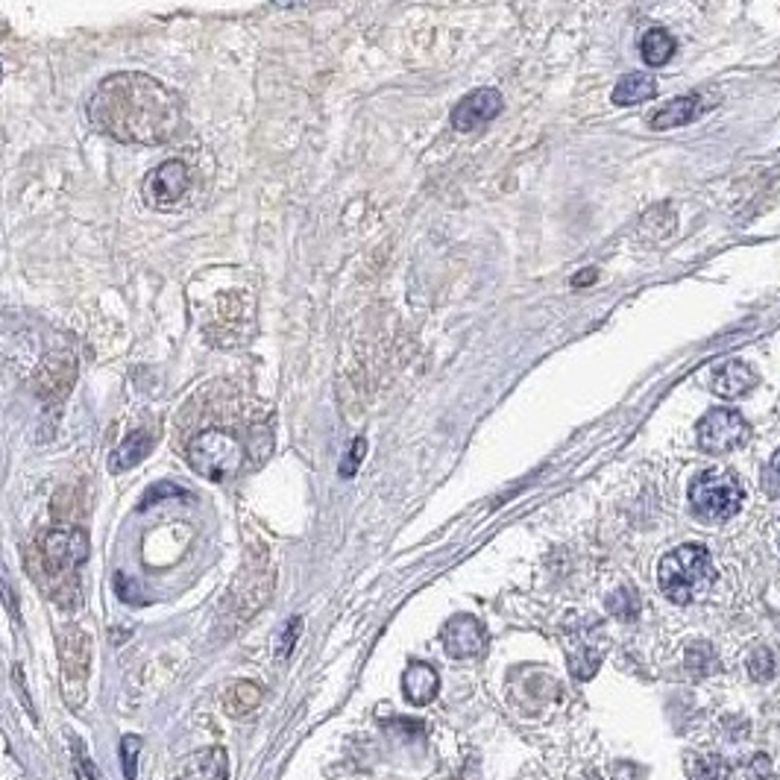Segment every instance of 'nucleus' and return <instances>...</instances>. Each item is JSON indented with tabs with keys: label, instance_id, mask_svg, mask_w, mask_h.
<instances>
[{
	"label": "nucleus",
	"instance_id": "1",
	"mask_svg": "<svg viewBox=\"0 0 780 780\" xmlns=\"http://www.w3.org/2000/svg\"><path fill=\"white\" fill-rule=\"evenodd\" d=\"M91 127L124 144H165L182 127V100L147 74L106 77L88 100Z\"/></svg>",
	"mask_w": 780,
	"mask_h": 780
},
{
	"label": "nucleus",
	"instance_id": "2",
	"mask_svg": "<svg viewBox=\"0 0 780 780\" xmlns=\"http://www.w3.org/2000/svg\"><path fill=\"white\" fill-rule=\"evenodd\" d=\"M716 578L713 558L704 546L687 543L678 546L675 552H669L660 566H657V584L666 593L669 602L675 605H690L695 602Z\"/></svg>",
	"mask_w": 780,
	"mask_h": 780
},
{
	"label": "nucleus",
	"instance_id": "3",
	"mask_svg": "<svg viewBox=\"0 0 780 780\" xmlns=\"http://www.w3.org/2000/svg\"><path fill=\"white\" fill-rule=\"evenodd\" d=\"M273 578H276V572L264 558L256 564L244 566V572L232 584L226 605L220 610V637L238 634L261 607L267 605V599L273 593Z\"/></svg>",
	"mask_w": 780,
	"mask_h": 780
},
{
	"label": "nucleus",
	"instance_id": "4",
	"mask_svg": "<svg viewBox=\"0 0 780 780\" xmlns=\"http://www.w3.org/2000/svg\"><path fill=\"white\" fill-rule=\"evenodd\" d=\"M88 558V540L80 528H50L44 531L36 543V558H33V572L44 569L47 575V590H53V596H59V584L56 578L68 581V575H74V569Z\"/></svg>",
	"mask_w": 780,
	"mask_h": 780
},
{
	"label": "nucleus",
	"instance_id": "5",
	"mask_svg": "<svg viewBox=\"0 0 780 780\" xmlns=\"http://www.w3.org/2000/svg\"><path fill=\"white\" fill-rule=\"evenodd\" d=\"M185 458L197 476L209 478V481H226L241 470L244 446L238 443V437H232L223 429H206L191 437Z\"/></svg>",
	"mask_w": 780,
	"mask_h": 780
},
{
	"label": "nucleus",
	"instance_id": "6",
	"mask_svg": "<svg viewBox=\"0 0 780 780\" xmlns=\"http://www.w3.org/2000/svg\"><path fill=\"white\" fill-rule=\"evenodd\" d=\"M690 505L701 520H731L742 505V487H739L737 478L731 473H722V470L698 473L690 484Z\"/></svg>",
	"mask_w": 780,
	"mask_h": 780
},
{
	"label": "nucleus",
	"instance_id": "7",
	"mask_svg": "<svg viewBox=\"0 0 780 780\" xmlns=\"http://www.w3.org/2000/svg\"><path fill=\"white\" fill-rule=\"evenodd\" d=\"M59 660H62L65 698L71 704H80L86 698L88 669H91V640L83 628L71 625L59 634Z\"/></svg>",
	"mask_w": 780,
	"mask_h": 780
},
{
	"label": "nucleus",
	"instance_id": "8",
	"mask_svg": "<svg viewBox=\"0 0 780 780\" xmlns=\"http://www.w3.org/2000/svg\"><path fill=\"white\" fill-rule=\"evenodd\" d=\"M698 446L710 455H725V452H734L739 449L745 440H748V423L745 417L734 411V408H713L701 417L698 423Z\"/></svg>",
	"mask_w": 780,
	"mask_h": 780
},
{
	"label": "nucleus",
	"instance_id": "9",
	"mask_svg": "<svg viewBox=\"0 0 780 780\" xmlns=\"http://www.w3.org/2000/svg\"><path fill=\"white\" fill-rule=\"evenodd\" d=\"M188 182H191V174H188L185 162L171 159V162H165V165H159L156 171L147 174V179H144V200L150 206H156V209H171L185 197Z\"/></svg>",
	"mask_w": 780,
	"mask_h": 780
},
{
	"label": "nucleus",
	"instance_id": "10",
	"mask_svg": "<svg viewBox=\"0 0 780 780\" xmlns=\"http://www.w3.org/2000/svg\"><path fill=\"white\" fill-rule=\"evenodd\" d=\"M502 94L496 88H478L470 91L455 109H452V127L458 132H473L490 124L502 112Z\"/></svg>",
	"mask_w": 780,
	"mask_h": 780
},
{
	"label": "nucleus",
	"instance_id": "11",
	"mask_svg": "<svg viewBox=\"0 0 780 780\" xmlns=\"http://www.w3.org/2000/svg\"><path fill=\"white\" fill-rule=\"evenodd\" d=\"M77 379V361L71 352H56L44 361L33 379V388L44 402H59Z\"/></svg>",
	"mask_w": 780,
	"mask_h": 780
},
{
	"label": "nucleus",
	"instance_id": "12",
	"mask_svg": "<svg viewBox=\"0 0 780 780\" xmlns=\"http://www.w3.org/2000/svg\"><path fill=\"white\" fill-rule=\"evenodd\" d=\"M443 649L455 660L476 657L478 651L484 649V625L478 622L476 616H467V613L452 616L443 625Z\"/></svg>",
	"mask_w": 780,
	"mask_h": 780
},
{
	"label": "nucleus",
	"instance_id": "13",
	"mask_svg": "<svg viewBox=\"0 0 780 780\" xmlns=\"http://www.w3.org/2000/svg\"><path fill=\"white\" fill-rule=\"evenodd\" d=\"M757 373H754V367L751 364H745V361H728V364H722L719 370H716V376H713V382H710V388L716 396H722V399H739V396H745V393H751V390L757 388Z\"/></svg>",
	"mask_w": 780,
	"mask_h": 780
},
{
	"label": "nucleus",
	"instance_id": "14",
	"mask_svg": "<svg viewBox=\"0 0 780 780\" xmlns=\"http://www.w3.org/2000/svg\"><path fill=\"white\" fill-rule=\"evenodd\" d=\"M229 757L223 748H203L179 766V780H226Z\"/></svg>",
	"mask_w": 780,
	"mask_h": 780
},
{
	"label": "nucleus",
	"instance_id": "15",
	"mask_svg": "<svg viewBox=\"0 0 780 780\" xmlns=\"http://www.w3.org/2000/svg\"><path fill=\"white\" fill-rule=\"evenodd\" d=\"M701 112V97L698 94H687V97H675L669 103H663L660 109H654L649 118L651 130H675L684 127L698 118Z\"/></svg>",
	"mask_w": 780,
	"mask_h": 780
},
{
	"label": "nucleus",
	"instance_id": "16",
	"mask_svg": "<svg viewBox=\"0 0 780 780\" xmlns=\"http://www.w3.org/2000/svg\"><path fill=\"white\" fill-rule=\"evenodd\" d=\"M437 687H440V678H437V672H434L429 663H411V666L405 669V675H402V693H405V698H408L411 704H417V707L434 701Z\"/></svg>",
	"mask_w": 780,
	"mask_h": 780
},
{
	"label": "nucleus",
	"instance_id": "17",
	"mask_svg": "<svg viewBox=\"0 0 780 780\" xmlns=\"http://www.w3.org/2000/svg\"><path fill=\"white\" fill-rule=\"evenodd\" d=\"M150 449H153V434L132 432L130 437L115 449V455H112V461H109V470H112V473H127L138 461L147 458Z\"/></svg>",
	"mask_w": 780,
	"mask_h": 780
},
{
	"label": "nucleus",
	"instance_id": "18",
	"mask_svg": "<svg viewBox=\"0 0 780 780\" xmlns=\"http://www.w3.org/2000/svg\"><path fill=\"white\" fill-rule=\"evenodd\" d=\"M657 94V80L649 74H628L622 77L616 88H613V103L616 106H637L646 103Z\"/></svg>",
	"mask_w": 780,
	"mask_h": 780
},
{
	"label": "nucleus",
	"instance_id": "19",
	"mask_svg": "<svg viewBox=\"0 0 780 780\" xmlns=\"http://www.w3.org/2000/svg\"><path fill=\"white\" fill-rule=\"evenodd\" d=\"M261 701V687L259 684H250V681H238L232 684L226 695H223V710L235 719H244L250 716Z\"/></svg>",
	"mask_w": 780,
	"mask_h": 780
},
{
	"label": "nucleus",
	"instance_id": "20",
	"mask_svg": "<svg viewBox=\"0 0 780 780\" xmlns=\"http://www.w3.org/2000/svg\"><path fill=\"white\" fill-rule=\"evenodd\" d=\"M640 50H643V59H646V65H651V68H660V65H666V62L675 56V39H672L666 30L654 27V30H649V33L643 36Z\"/></svg>",
	"mask_w": 780,
	"mask_h": 780
},
{
	"label": "nucleus",
	"instance_id": "21",
	"mask_svg": "<svg viewBox=\"0 0 780 780\" xmlns=\"http://www.w3.org/2000/svg\"><path fill=\"white\" fill-rule=\"evenodd\" d=\"M748 672L751 678L757 681H769L775 675V657L769 649H757L751 657H748Z\"/></svg>",
	"mask_w": 780,
	"mask_h": 780
},
{
	"label": "nucleus",
	"instance_id": "22",
	"mask_svg": "<svg viewBox=\"0 0 780 780\" xmlns=\"http://www.w3.org/2000/svg\"><path fill=\"white\" fill-rule=\"evenodd\" d=\"M138 751H141V739L135 734H127L121 739V763H124V778L135 780L138 772Z\"/></svg>",
	"mask_w": 780,
	"mask_h": 780
},
{
	"label": "nucleus",
	"instance_id": "23",
	"mask_svg": "<svg viewBox=\"0 0 780 780\" xmlns=\"http://www.w3.org/2000/svg\"><path fill=\"white\" fill-rule=\"evenodd\" d=\"M300 631H303V619L300 616H291L288 622H285V628H282V637H279V646H276V657L279 660H285L294 646H297V637H300Z\"/></svg>",
	"mask_w": 780,
	"mask_h": 780
},
{
	"label": "nucleus",
	"instance_id": "24",
	"mask_svg": "<svg viewBox=\"0 0 780 780\" xmlns=\"http://www.w3.org/2000/svg\"><path fill=\"white\" fill-rule=\"evenodd\" d=\"M695 780H725L728 778V769H725V763L722 760H716V757H704V760H695Z\"/></svg>",
	"mask_w": 780,
	"mask_h": 780
},
{
	"label": "nucleus",
	"instance_id": "25",
	"mask_svg": "<svg viewBox=\"0 0 780 780\" xmlns=\"http://www.w3.org/2000/svg\"><path fill=\"white\" fill-rule=\"evenodd\" d=\"M364 449H367V443H364V437H358V440L352 443L349 455L344 458V464H341V476H355V470H358V464H361V458H364Z\"/></svg>",
	"mask_w": 780,
	"mask_h": 780
},
{
	"label": "nucleus",
	"instance_id": "26",
	"mask_svg": "<svg viewBox=\"0 0 780 780\" xmlns=\"http://www.w3.org/2000/svg\"><path fill=\"white\" fill-rule=\"evenodd\" d=\"M763 487H766L769 496H780V449L772 455V461H769V467H766Z\"/></svg>",
	"mask_w": 780,
	"mask_h": 780
},
{
	"label": "nucleus",
	"instance_id": "27",
	"mask_svg": "<svg viewBox=\"0 0 780 780\" xmlns=\"http://www.w3.org/2000/svg\"><path fill=\"white\" fill-rule=\"evenodd\" d=\"M590 282H596V270H584V273H578V279H575L578 288H581V285H590Z\"/></svg>",
	"mask_w": 780,
	"mask_h": 780
},
{
	"label": "nucleus",
	"instance_id": "28",
	"mask_svg": "<svg viewBox=\"0 0 780 780\" xmlns=\"http://www.w3.org/2000/svg\"><path fill=\"white\" fill-rule=\"evenodd\" d=\"M0 77H3V71H0Z\"/></svg>",
	"mask_w": 780,
	"mask_h": 780
}]
</instances>
